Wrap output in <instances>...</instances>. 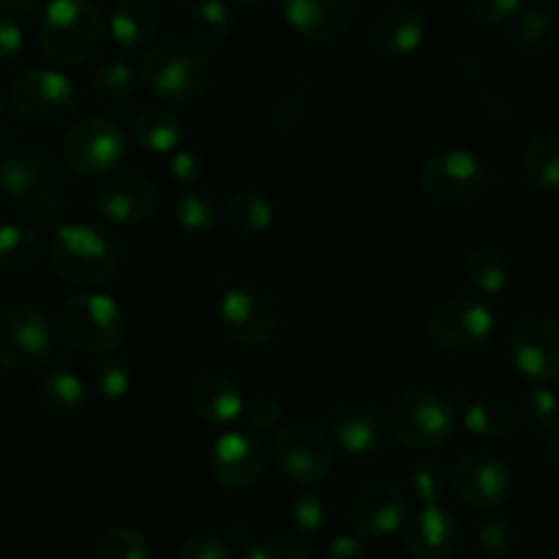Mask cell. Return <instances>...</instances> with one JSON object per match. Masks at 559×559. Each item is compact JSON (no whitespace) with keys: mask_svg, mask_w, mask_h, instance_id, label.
Listing matches in <instances>:
<instances>
[{"mask_svg":"<svg viewBox=\"0 0 559 559\" xmlns=\"http://www.w3.org/2000/svg\"><path fill=\"white\" fill-rule=\"evenodd\" d=\"M461 521L439 504H426L406 524V551L412 559H450L461 546Z\"/></svg>","mask_w":559,"mask_h":559,"instance_id":"20","label":"cell"},{"mask_svg":"<svg viewBox=\"0 0 559 559\" xmlns=\"http://www.w3.org/2000/svg\"><path fill=\"white\" fill-rule=\"evenodd\" d=\"M121 261V241L99 223H63L50 241V266L56 277L83 292L110 283Z\"/></svg>","mask_w":559,"mask_h":559,"instance_id":"2","label":"cell"},{"mask_svg":"<svg viewBox=\"0 0 559 559\" xmlns=\"http://www.w3.org/2000/svg\"><path fill=\"white\" fill-rule=\"evenodd\" d=\"M453 486L461 502L491 513L513 497V469L499 455L486 450H469L455 461Z\"/></svg>","mask_w":559,"mask_h":559,"instance_id":"13","label":"cell"},{"mask_svg":"<svg viewBox=\"0 0 559 559\" xmlns=\"http://www.w3.org/2000/svg\"><path fill=\"white\" fill-rule=\"evenodd\" d=\"M515 423H519V412L497 395L477 397L464 414L466 431L477 439H488V442L508 439L513 433Z\"/></svg>","mask_w":559,"mask_h":559,"instance_id":"29","label":"cell"},{"mask_svg":"<svg viewBox=\"0 0 559 559\" xmlns=\"http://www.w3.org/2000/svg\"><path fill=\"white\" fill-rule=\"evenodd\" d=\"M521 176L543 195H559V138L537 134L521 152Z\"/></svg>","mask_w":559,"mask_h":559,"instance_id":"27","label":"cell"},{"mask_svg":"<svg viewBox=\"0 0 559 559\" xmlns=\"http://www.w3.org/2000/svg\"><path fill=\"white\" fill-rule=\"evenodd\" d=\"M519 414L532 433L548 437L559 426V397L546 384H535L521 395Z\"/></svg>","mask_w":559,"mask_h":559,"instance_id":"36","label":"cell"},{"mask_svg":"<svg viewBox=\"0 0 559 559\" xmlns=\"http://www.w3.org/2000/svg\"><path fill=\"white\" fill-rule=\"evenodd\" d=\"M428 34V23L423 12L414 7H392L381 14L370 31V45L379 56L384 58H403L412 56L423 47Z\"/></svg>","mask_w":559,"mask_h":559,"instance_id":"21","label":"cell"},{"mask_svg":"<svg viewBox=\"0 0 559 559\" xmlns=\"http://www.w3.org/2000/svg\"><path fill=\"white\" fill-rule=\"evenodd\" d=\"M330 559H365L362 537L357 535H337L330 543Z\"/></svg>","mask_w":559,"mask_h":559,"instance_id":"49","label":"cell"},{"mask_svg":"<svg viewBox=\"0 0 559 559\" xmlns=\"http://www.w3.org/2000/svg\"><path fill=\"white\" fill-rule=\"evenodd\" d=\"M56 332L45 310L34 302H12L0 310V368L28 376L47 368Z\"/></svg>","mask_w":559,"mask_h":559,"instance_id":"6","label":"cell"},{"mask_svg":"<svg viewBox=\"0 0 559 559\" xmlns=\"http://www.w3.org/2000/svg\"><path fill=\"white\" fill-rule=\"evenodd\" d=\"M138 83L140 74L123 58H105L102 63H96L88 78L94 96H99L102 102H112V105L127 102L138 91Z\"/></svg>","mask_w":559,"mask_h":559,"instance_id":"32","label":"cell"},{"mask_svg":"<svg viewBox=\"0 0 559 559\" xmlns=\"http://www.w3.org/2000/svg\"><path fill=\"white\" fill-rule=\"evenodd\" d=\"M214 56L195 36L159 39L140 58V83L163 105H190L214 83Z\"/></svg>","mask_w":559,"mask_h":559,"instance_id":"1","label":"cell"},{"mask_svg":"<svg viewBox=\"0 0 559 559\" xmlns=\"http://www.w3.org/2000/svg\"><path fill=\"white\" fill-rule=\"evenodd\" d=\"M14 110L34 123H63L78 110V88L58 69L25 67L14 74L9 88Z\"/></svg>","mask_w":559,"mask_h":559,"instance_id":"12","label":"cell"},{"mask_svg":"<svg viewBox=\"0 0 559 559\" xmlns=\"http://www.w3.org/2000/svg\"><path fill=\"white\" fill-rule=\"evenodd\" d=\"M96 214L121 228H138L154 217L159 206V192L154 181L132 170H118L102 179L94 195Z\"/></svg>","mask_w":559,"mask_h":559,"instance_id":"15","label":"cell"},{"mask_svg":"<svg viewBox=\"0 0 559 559\" xmlns=\"http://www.w3.org/2000/svg\"><path fill=\"white\" fill-rule=\"evenodd\" d=\"M203 170H206V165H203V157L195 148H176V152L170 154L168 176L181 187V190L198 187V181L203 179Z\"/></svg>","mask_w":559,"mask_h":559,"instance_id":"45","label":"cell"},{"mask_svg":"<svg viewBox=\"0 0 559 559\" xmlns=\"http://www.w3.org/2000/svg\"><path fill=\"white\" fill-rule=\"evenodd\" d=\"M192 36L203 45H217L225 41L236 28V20L225 0H192L190 12H187Z\"/></svg>","mask_w":559,"mask_h":559,"instance_id":"33","label":"cell"},{"mask_svg":"<svg viewBox=\"0 0 559 559\" xmlns=\"http://www.w3.org/2000/svg\"><path fill=\"white\" fill-rule=\"evenodd\" d=\"M58 179V168L52 157L39 148H23L3 159L0 165V190L12 201L28 198L39 190H50Z\"/></svg>","mask_w":559,"mask_h":559,"instance_id":"23","label":"cell"},{"mask_svg":"<svg viewBox=\"0 0 559 559\" xmlns=\"http://www.w3.org/2000/svg\"><path fill=\"white\" fill-rule=\"evenodd\" d=\"M266 472V448L250 431H225L209 450V475L225 491H247Z\"/></svg>","mask_w":559,"mask_h":559,"instance_id":"16","label":"cell"},{"mask_svg":"<svg viewBox=\"0 0 559 559\" xmlns=\"http://www.w3.org/2000/svg\"><path fill=\"white\" fill-rule=\"evenodd\" d=\"M537 3H543V7H559V0H537Z\"/></svg>","mask_w":559,"mask_h":559,"instance_id":"54","label":"cell"},{"mask_svg":"<svg viewBox=\"0 0 559 559\" xmlns=\"http://www.w3.org/2000/svg\"><path fill=\"white\" fill-rule=\"evenodd\" d=\"M486 170L464 146H442L419 165V190L439 206H466L483 190Z\"/></svg>","mask_w":559,"mask_h":559,"instance_id":"11","label":"cell"},{"mask_svg":"<svg viewBox=\"0 0 559 559\" xmlns=\"http://www.w3.org/2000/svg\"><path fill=\"white\" fill-rule=\"evenodd\" d=\"M469 14L483 25H508L519 17L521 0H466Z\"/></svg>","mask_w":559,"mask_h":559,"instance_id":"46","label":"cell"},{"mask_svg":"<svg viewBox=\"0 0 559 559\" xmlns=\"http://www.w3.org/2000/svg\"><path fill=\"white\" fill-rule=\"evenodd\" d=\"M112 39L127 50L152 47L159 34V12L154 0H116L107 17Z\"/></svg>","mask_w":559,"mask_h":559,"instance_id":"25","label":"cell"},{"mask_svg":"<svg viewBox=\"0 0 559 559\" xmlns=\"http://www.w3.org/2000/svg\"><path fill=\"white\" fill-rule=\"evenodd\" d=\"M408 491L417 499L423 508L426 504H439L442 497L448 493V475H444L442 466L431 459H423L412 466L408 472Z\"/></svg>","mask_w":559,"mask_h":559,"instance_id":"39","label":"cell"},{"mask_svg":"<svg viewBox=\"0 0 559 559\" xmlns=\"http://www.w3.org/2000/svg\"><path fill=\"white\" fill-rule=\"evenodd\" d=\"M39 401L45 412L52 419H61V423L83 419L85 412H88V390H85L83 379L74 370H69L67 365L45 370L39 381Z\"/></svg>","mask_w":559,"mask_h":559,"instance_id":"24","label":"cell"},{"mask_svg":"<svg viewBox=\"0 0 559 559\" xmlns=\"http://www.w3.org/2000/svg\"><path fill=\"white\" fill-rule=\"evenodd\" d=\"M554 36V20L540 9H521L513 20V41L521 50H543Z\"/></svg>","mask_w":559,"mask_h":559,"instance_id":"40","label":"cell"},{"mask_svg":"<svg viewBox=\"0 0 559 559\" xmlns=\"http://www.w3.org/2000/svg\"><path fill=\"white\" fill-rule=\"evenodd\" d=\"M56 332L80 354H112L129 335V316L105 294L83 292L63 299L56 313Z\"/></svg>","mask_w":559,"mask_h":559,"instance_id":"4","label":"cell"},{"mask_svg":"<svg viewBox=\"0 0 559 559\" xmlns=\"http://www.w3.org/2000/svg\"><path fill=\"white\" fill-rule=\"evenodd\" d=\"M41 252H45V241L34 228L20 223L0 225V272H25L39 261Z\"/></svg>","mask_w":559,"mask_h":559,"instance_id":"31","label":"cell"},{"mask_svg":"<svg viewBox=\"0 0 559 559\" xmlns=\"http://www.w3.org/2000/svg\"><path fill=\"white\" fill-rule=\"evenodd\" d=\"M408 515V497L397 483L373 480L357 491L348 508L354 535L362 540H384L395 535Z\"/></svg>","mask_w":559,"mask_h":559,"instance_id":"17","label":"cell"},{"mask_svg":"<svg viewBox=\"0 0 559 559\" xmlns=\"http://www.w3.org/2000/svg\"><path fill=\"white\" fill-rule=\"evenodd\" d=\"M25 50V34L23 25L12 17L0 14V67H12L23 58Z\"/></svg>","mask_w":559,"mask_h":559,"instance_id":"48","label":"cell"},{"mask_svg":"<svg viewBox=\"0 0 559 559\" xmlns=\"http://www.w3.org/2000/svg\"><path fill=\"white\" fill-rule=\"evenodd\" d=\"M466 280H469L472 286L477 288V292L488 294V297H493V294H502L504 288H508V261H504V255L499 250H493V247H475V250L466 255Z\"/></svg>","mask_w":559,"mask_h":559,"instance_id":"35","label":"cell"},{"mask_svg":"<svg viewBox=\"0 0 559 559\" xmlns=\"http://www.w3.org/2000/svg\"><path fill=\"white\" fill-rule=\"evenodd\" d=\"M14 206L25 214L28 219H34L36 225H45V228H61L63 217H67V203L58 195L56 190H39L28 198H20L14 201Z\"/></svg>","mask_w":559,"mask_h":559,"instance_id":"41","label":"cell"},{"mask_svg":"<svg viewBox=\"0 0 559 559\" xmlns=\"http://www.w3.org/2000/svg\"><path fill=\"white\" fill-rule=\"evenodd\" d=\"M455 406L439 392L417 386L395 397L390 408V433L414 453H433L455 437Z\"/></svg>","mask_w":559,"mask_h":559,"instance_id":"5","label":"cell"},{"mask_svg":"<svg viewBox=\"0 0 559 559\" xmlns=\"http://www.w3.org/2000/svg\"><path fill=\"white\" fill-rule=\"evenodd\" d=\"M174 219L190 236H209L219 225V203L201 187H187L174 198Z\"/></svg>","mask_w":559,"mask_h":559,"instance_id":"30","label":"cell"},{"mask_svg":"<svg viewBox=\"0 0 559 559\" xmlns=\"http://www.w3.org/2000/svg\"><path fill=\"white\" fill-rule=\"evenodd\" d=\"M497 313L480 297H448L426 316V337L444 354H475L491 341Z\"/></svg>","mask_w":559,"mask_h":559,"instance_id":"9","label":"cell"},{"mask_svg":"<svg viewBox=\"0 0 559 559\" xmlns=\"http://www.w3.org/2000/svg\"><path fill=\"white\" fill-rule=\"evenodd\" d=\"M105 39V17L94 0H50L39 20V47L58 67L91 61Z\"/></svg>","mask_w":559,"mask_h":559,"instance_id":"3","label":"cell"},{"mask_svg":"<svg viewBox=\"0 0 559 559\" xmlns=\"http://www.w3.org/2000/svg\"><path fill=\"white\" fill-rule=\"evenodd\" d=\"M272 459L283 475L302 488H313L330 477L335 466L332 439L316 423L299 419L280 428L272 444Z\"/></svg>","mask_w":559,"mask_h":559,"instance_id":"10","label":"cell"},{"mask_svg":"<svg viewBox=\"0 0 559 559\" xmlns=\"http://www.w3.org/2000/svg\"><path fill=\"white\" fill-rule=\"evenodd\" d=\"M127 138L121 127L107 116H83L63 132V168L78 179H105L121 165Z\"/></svg>","mask_w":559,"mask_h":559,"instance_id":"7","label":"cell"},{"mask_svg":"<svg viewBox=\"0 0 559 559\" xmlns=\"http://www.w3.org/2000/svg\"><path fill=\"white\" fill-rule=\"evenodd\" d=\"M330 437L354 459H370L384 448L386 417L376 406L362 401L337 403L326 414Z\"/></svg>","mask_w":559,"mask_h":559,"instance_id":"19","label":"cell"},{"mask_svg":"<svg viewBox=\"0 0 559 559\" xmlns=\"http://www.w3.org/2000/svg\"><path fill=\"white\" fill-rule=\"evenodd\" d=\"M132 138L146 154H174L185 143V121L170 107H148L134 118Z\"/></svg>","mask_w":559,"mask_h":559,"instance_id":"26","label":"cell"},{"mask_svg":"<svg viewBox=\"0 0 559 559\" xmlns=\"http://www.w3.org/2000/svg\"><path fill=\"white\" fill-rule=\"evenodd\" d=\"M225 219L230 223V228L239 230L241 236H258L266 234L274 225V206L263 192L258 190H234L225 198L223 206Z\"/></svg>","mask_w":559,"mask_h":559,"instance_id":"28","label":"cell"},{"mask_svg":"<svg viewBox=\"0 0 559 559\" xmlns=\"http://www.w3.org/2000/svg\"><path fill=\"white\" fill-rule=\"evenodd\" d=\"M217 324L228 341L245 348H263L280 335L283 310L263 288L225 286L217 299Z\"/></svg>","mask_w":559,"mask_h":559,"instance_id":"8","label":"cell"},{"mask_svg":"<svg viewBox=\"0 0 559 559\" xmlns=\"http://www.w3.org/2000/svg\"><path fill=\"white\" fill-rule=\"evenodd\" d=\"M245 559H313L310 548L297 537L266 535L250 543Z\"/></svg>","mask_w":559,"mask_h":559,"instance_id":"43","label":"cell"},{"mask_svg":"<svg viewBox=\"0 0 559 559\" xmlns=\"http://www.w3.org/2000/svg\"><path fill=\"white\" fill-rule=\"evenodd\" d=\"M288 519L299 535H319L326 524V502L316 491H302L288 504Z\"/></svg>","mask_w":559,"mask_h":559,"instance_id":"42","label":"cell"},{"mask_svg":"<svg viewBox=\"0 0 559 559\" xmlns=\"http://www.w3.org/2000/svg\"><path fill=\"white\" fill-rule=\"evenodd\" d=\"M241 417H245L250 433H272L277 431L280 417H283V403L274 395L261 392V395H252L250 401H245Z\"/></svg>","mask_w":559,"mask_h":559,"instance_id":"44","label":"cell"},{"mask_svg":"<svg viewBox=\"0 0 559 559\" xmlns=\"http://www.w3.org/2000/svg\"><path fill=\"white\" fill-rule=\"evenodd\" d=\"M41 0H0V14L12 20H28L39 12Z\"/></svg>","mask_w":559,"mask_h":559,"instance_id":"50","label":"cell"},{"mask_svg":"<svg viewBox=\"0 0 559 559\" xmlns=\"http://www.w3.org/2000/svg\"><path fill=\"white\" fill-rule=\"evenodd\" d=\"M230 3H236V7H245V9H255V7H263L266 0H230Z\"/></svg>","mask_w":559,"mask_h":559,"instance_id":"52","label":"cell"},{"mask_svg":"<svg viewBox=\"0 0 559 559\" xmlns=\"http://www.w3.org/2000/svg\"><path fill=\"white\" fill-rule=\"evenodd\" d=\"M192 412L209 423V426H230L245 412V395L241 386L228 373L209 370L192 386Z\"/></svg>","mask_w":559,"mask_h":559,"instance_id":"22","label":"cell"},{"mask_svg":"<svg viewBox=\"0 0 559 559\" xmlns=\"http://www.w3.org/2000/svg\"><path fill=\"white\" fill-rule=\"evenodd\" d=\"M94 559H152V540L140 526L112 524L96 540Z\"/></svg>","mask_w":559,"mask_h":559,"instance_id":"34","label":"cell"},{"mask_svg":"<svg viewBox=\"0 0 559 559\" xmlns=\"http://www.w3.org/2000/svg\"><path fill=\"white\" fill-rule=\"evenodd\" d=\"M88 379L96 395L105 397V401H121L132 390V370H129V362H123L116 354H102L91 365Z\"/></svg>","mask_w":559,"mask_h":559,"instance_id":"37","label":"cell"},{"mask_svg":"<svg viewBox=\"0 0 559 559\" xmlns=\"http://www.w3.org/2000/svg\"><path fill=\"white\" fill-rule=\"evenodd\" d=\"M515 543V530L504 515L499 513H486L475 524V546L477 551L486 559H502L508 557L510 548Z\"/></svg>","mask_w":559,"mask_h":559,"instance_id":"38","label":"cell"},{"mask_svg":"<svg viewBox=\"0 0 559 559\" xmlns=\"http://www.w3.org/2000/svg\"><path fill=\"white\" fill-rule=\"evenodd\" d=\"M179 559H230V546L219 535L198 532L181 543Z\"/></svg>","mask_w":559,"mask_h":559,"instance_id":"47","label":"cell"},{"mask_svg":"<svg viewBox=\"0 0 559 559\" xmlns=\"http://www.w3.org/2000/svg\"><path fill=\"white\" fill-rule=\"evenodd\" d=\"M546 453H548V461H551V466H554V469L559 472V426L554 428L551 433H548Z\"/></svg>","mask_w":559,"mask_h":559,"instance_id":"51","label":"cell"},{"mask_svg":"<svg viewBox=\"0 0 559 559\" xmlns=\"http://www.w3.org/2000/svg\"><path fill=\"white\" fill-rule=\"evenodd\" d=\"M508 354L524 379L551 384L559 379V324L548 316H526L510 332Z\"/></svg>","mask_w":559,"mask_h":559,"instance_id":"14","label":"cell"},{"mask_svg":"<svg viewBox=\"0 0 559 559\" xmlns=\"http://www.w3.org/2000/svg\"><path fill=\"white\" fill-rule=\"evenodd\" d=\"M165 3H179V0H165Z\"/></svg>","mask_w":559,"mask_h":559,"instance_id":"55","label":"cell"},{"mask_svg":"<svg viewBox=\"0 0 559 559\" xmlns=\"http://www.w3.org/2000/svg\"><path fill=\"white\" fill-rule=\"evenodd\" d=\"M3 118H7V99L0 94V123H3Z\"/></svg>","mask_w":559,"mask_h":559,"instance_id":"53","label":"cell"},{"mask_svg":"<svg viewBox=\"0 0 559 559\" xmlns=\"http://www.w3.org/2000/svg\"><path fill=\"white\" fill-rule=\"evenodd\" d=\"M283 17L310 45H332L348 34L357 0H280Z\"/></svg>","mask_w":559,"mask_h":559,"instance_id":"18","label":"cell"}]
</instances>
